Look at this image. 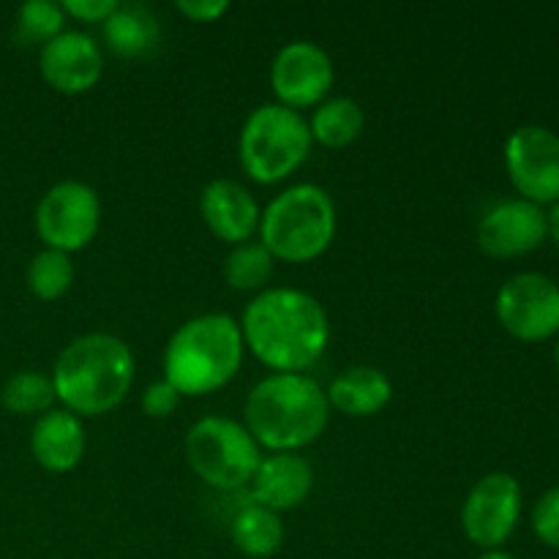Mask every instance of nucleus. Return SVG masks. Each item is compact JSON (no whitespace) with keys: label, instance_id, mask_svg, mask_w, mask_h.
<instances>
[{"label":"nucleus","instance_id":"nucleus-1","mask_svg":"<svg viewBox=\"0 0 559 559\" xmlns=\"http://www.w3.org/2000/svg\"><path fill=\"white\" fill-rule=\"evenodd\" d=\"M243 344L260 364L282 374L314 366L331 342V320L314 295L293 287L257 293L240 320Z\"/></svg>","mask_w":559,"mask_h":559},{"label":"nucleus","instance_id":"nucleus-2","mask_svg":"<svg viewBox=\"0 0 559 559\" xmlns=\"http://www.w3.org/2000/svg\"><path fill=\"white\" fill-rule=\"evenodd\" d=\"M243 418L257 445L273 453H295L322 437L331 404L317 380L276 371L251 388Z\"/></svg>","mask_w":559,"mask_h":559},{"label":"nucleus","instance_id":"nucleus-3","mask_svg":"<svg viewBox=\"0 0 559 559\" xmlns=\"http://www.w3.org/2000/svg\"><path fill=\"white\" fill-rule=\"evenodd\" d=\"M134 382V355L120 336L85 333L58 355L55 396L74 415H104L118 407Z\"/></svg>","mask_w":559,"mask_h":559},{"label":"nucleus","instance_id":"nucleus-4","mask_svg":"<svg viewBox=\"0 0 559 559\" xmlns=\"http://www.w3.org/2000/svg\"><path fill=\"white\" fill-rule=\"evenodd\" d=\"M243 333L229 314H200L173 333L164 349V380L180 396H207L243 364Z\"/></svg>","mask_w":559,"mask_h":559},{"label":"nucleus","instance_id":"nucleus-5","mask_svg":"<svg viewBox=\"0 0 559 559\" xmlns=\"http://www.w3.org/2000/svg\"><path fill=\"white\" fill-rule=\"evenodd\" d=\"M336 235V205L317 183H295L273 197L260 218V243L284 262H311Z\"/></svg>","mask_w":559,"mask_h":559},{"label":"nucleus","instance_id":"nucleus-6","mask_svg":"<svg viewBox=\"0 0 559 559\" xmlns=\"http://www.w3.org/2000/svg\"><path fill=\"white\" fill-rule=\"evenodd\" d=\"M311 142L309 120L304 115L278 102L262 104L240 129V164L257 183H278L306 162Z\"/></svg>","mask_w":559,"mask_h":559},{"label":"nucleus","instance_id":"nucleus-7","mask_svg":"<svg viewBox=\"0 0 559 559\" xmlns=\"http://www.w3.org/2000/svg\"><path fill=\"white\" fill-rule=\"evenodd\" d=\"M186 462L205 486L218 491H238L251 484L262 462L260 445L243 424L207 415L186 435Z\"/></svg>","mask_w":559,"mask_h":559},{"label":"nucleus","instance_id":"nucleus-8","mask_svg":"<svg viewBox=\"0 0 559 559\" xmlns=\"http://www.w3.org/2000/svg\"><path fill=\"white\" fill-rule=\"evenodd\" d=\"M102 224V200L82 180H60L36 207V233L47 249L80 251L96 238Z\"/></svg>","mask_w":559,"mask_h":559},{"label":"nucleus","instance_id":"nucleus-9","mask_svg":"<svg viewBox=\"0 0 559 559\" xmlns=\"http://www.w3.org/2000/svg\"><path fill=\"white\" fill-rule=\"evenodd\" d=\"M497 320L522 342L559 333V284L544 273H516L497 293Z\"/></svg>","mask_w":559,"mask_h":559},{"label":"nucleus","instance_id":"nucleus-10","mask_svg":"<svg viewBox=\"0 0 559 559\" xmlns=\"http://www.w3.org/2000/svg\"><path fill=\"white\" fill-rule=\"evenodd\" d=\"M522 516V486L508 473H489L469 489L462 506V527L478 549H500Z\"/></svg>","mask_w":559,"mask_h":559},{"label":"nucleus","instance_id":"nucleus-11","mask_svg":"<svg viewBox=\"0 0 559 559\" xmlns=\"http://www.w3.org/2000/svg\"><path fill=\"white\" fill-rule=\"evenodd\" d=\"M511 183L527 202H559V136L546 126H522L506 142Z\"/></svg>","mask_w":559,"mask_h":559},{"label":"nucleus","instance_id":"nucleus-12","mask_svg":"<svg viewBox=\"0 0 559 559\" xmlns=\"http://www.w3.org/2000/svg\"><path fill=\"white\" fill-rule=\"evenodd\" d=\"M333 85V60L320 44L289 41L276 52L271 66V87L278 104L300 112L320 107Z\"/></svg>","mask_w":559,"mask_h":559},{"label":"nucleus","instance_id":"nucleus-13","mask_svg":"<svg viewBox=\"0 0 559 559\" xmlns=\"http://www.w3.org/2000/svg\"><path fill=\"white\" fill-rule=\"evenodd\" d=\"M549 235L546 213L527 200H506L484 213L478 224V246L495 260L530 254Z\"/></svg>","mask_w":559,"mask_h":559},{"label":"nucleus","instance_id":"nucleus-14","mask_svg":"<svg viewBox=\"0 0 559 559\" xmlns=\"http://www.w3.org/2000/svg\"><path fill=\"white\" fill-rule=\"evenodd\" d=\"M38 69L55 91L76 96L102 80L104 52L91 33L63 31L41 47Z\"/></svg>","mask_w":559,"mask_h":559},{"label":"nucleus","instance_id":"nucleus-15","mask_svg":"<svg viewBox=\"0 0 559 559\" xmlns=\"http://www.w3.org/2000/svg\"><path fill=\"white\" fill-rule=\"evenodd\" d=\"M200 211L207 229L233 246L246 243L260 229V205H257L254 194L238 180H211L202 189Z\"/></svg>","mask_w":559,"mask_h":559},{"label":"nucleus","instance_id":"nucleus-16","mask_svg":"<svg viewBox=\"0 0 559 559\" xmlns=\"http://www.w3.org/2000/svg\"><path fill=\"white\" fill-rule=\"evenodd\" d=\"M314 486V469L298 453H273L262 459L251 478V495L257 506H265L271 511L284 513L298 508L309 497Z\"/></svg>","mask_w":559,"mask_h":559},{"label":"nucleus","instance_id":"nucleus-17","mask_svg":"<svg viewBox=\"0 0 559 559\" xmlns=\"http://www.w3.org/2000/svg\"><path fill=\"white\" fill-rule=\"evenodd\" d=\"M33 459L49 473H69L85 456V426L69 409H49L33 424Z\"/></svg>","mask_w":559,"mask_h":559},{"label":"nucleus","instance_id":"nucleus-18","mask_svg":"<svg viewBox=\"0 0 559 559\" xmlns=\"http://www.w3.org/2000/svg\"><path fill=\"white\" fill-rule=\"evenodd\" d=\"M328 404L349 418H369L382 413L393 396V382L377 366H349L325 391Z\"/></svg>","mask_w":559,"mask_h":559},{"label":"nucleus","instance_id":"nucleus-19","mask_svg":"<svg viewBox=\"0 0 559 559\" xmlns=\"http://www.w3.org/2000/svg\"><path fill=\"white\" fill-rule=\"evenodd\" d=\"M162 38L156 14L140 3H120L104 22V44L120 58H140L156 49Z\"/></svg>","mask_w":559,"mask_h":559},{"label":"nucleus","instance_id":"nucleus-20","mask_svg":"<svg viewBox=\"0 0 559 559\" xmlns=\"http://www.w3.org/2000/svg\"><path fill=\"white\" fill-rule=\"evenodd\" d=\"M233 544L238 546V551H243L251 559H267L276 555L284 544V524L282 513L271 511L265 506H243L233 519Z\"/></svg>","mask_w":559,"mask_h":559},{"label":"nucleus","instance_id":"nucleus-21","mask_svg":"<svg viewBox=\"0 0 559 559\" xmlns=\"http://www.w3.org/2000/svg\"><path fill=\"white\" fill-rule=\"evenodd\" d=\"M366 126V112L355 98L336 96L322 102L311 115V140L325 147H347L360 136Z\"/></svg>","mask_w":559,"mask_h":559},{"label":"nucleus","instance_id":"nucleus-22","mask_svg":"<svg viewBox=\"0 0 559 559\" xmlns=\"http://www.w3.org/2000/svg\"><path fill=\"white\" fill-rule=\"evenodd\" d=\"M273 273V254L260 240H246L233 246L224 260V276L233 289L240 293H262Z\"/></svg>","mask_w":559,"mask_h":559},{"label":"nucleus","instance_id":"nucleus-23","mask_svg":"<svg viewBox=\"0 0 559 559\" xmlns=\"http://www.w3.org/2000/svg\"><path fill=\"white\" fill-rule=\"evenodd\" d=\"M55 385L52 377H44L38 371H16L9 377L0 391V402L9 413L14 415H36L49 413L55 402Z\"/></svg>","mask_w":559,"mask_h":559},{"label":"nucleus","instance_id":"nucleus-24","mask_svg":"<svg viewBox=\"0 0 559 559\" xmlns=\"http://www.w3.org/2000/svg\"><path fill=\"white\" fill-rule=\"evenodd\" d=\"M74 284V262L69 254L55 249L38 251L27 265V287L36 298L58 300Z\"/></svg>","mask_w":559,"mask_h":559},{"label":"nucleus","instance_id":"nucleus-25","mask_svg":"<svg viewBox=\"0 0 559 559\" xmlns=\"http://www.w3.org/2000/svg\"><path fill=\"white\" fill-rule=\"evenodd\" d=\"M63 22L66 11L60 3H55V0H27V3L20 5V14H16V36L27 44L41 41L44 47L58 33H63Z\"/></svg>","mask_w":559,"mask_h":559},{"label":"nucleus","instance_id":"nucleus-26","mask_svg":"<svg viewBox=\"0 0 559 559\" xmlns=\"http://www.w3.org/2000/svg\"><path fill=\"white\" fill-rule=\"evenodd\" d=\"M533 530L546 546L559 549V486L540 495L533 508Z\"/></svg>","mask_w":559,"mask_h":559},{"label":"nucleus","instance_id":"nucleus-27","mask_svg":"<svg viewBox=\"0 0 559 559\" xmlns=\"http://www.w3.org/2000/svg\"><path fill=\"white\" fill-rule=\"evenodd\" d=\"M140 404L145 409V415H151V418H167V415H173L178 409L180 393L167 380H156L145 388Z\"/></svg>","mask_w":559,"mask_h":559},{"label":"nucleus","instance_id":"nucleus-28","mask_svg":"<svg viewBox=\"0 0 559 559\" xmlns=\"http://www.w3.org/2000/svg\"><path fill=\"white\" fill-rule=\"evenodd\" d=\"M63 11L82 22H107L118 9V0H63Z\"/></svg>","mask_w":559,"mask_h":559},{"label":"nucleus","instance_id":"nucleus-29","mask_svg":"<svg viewBox=\"0 0 559 559\" xmlns=\"http://www.w3.org/2000/svg\"><path fill=\"white\" fill-rule=\"evenodd\" d=\"M175 9L194 22H216L218 16L227 14V0H178Z\"/></svg>","mask_w":559,"mask_h":559},{"label":"nucleus","instance_id":"nucleus-30","mask_svg":"<svg viewBox=\"0 0 559 559\" xmlns=\"http://www.w3.org/2000/svg\"><path fill=\"white\" fill-rule=\"evenodd\" d=\"M546 224H549V235L551 240L559 246V202H555V207H551V213L546 216Z\"/></svg>","mask_w":559,"mask_h":559},{"label":"nucleus","instance_id":"nucleus-31","mask_svg":"<svg viewBox=\"0 0 559 559\" xmlns=\"http://www.w3.org/2000/svg\"><path fill=\"white\" fill-rule=\"evenodd\" d=\"M478 559H516V557L508 555V551H502V549H489V551H484Z\"/></svg>","mask_w":559,"mask_h":559},{"label":"nucleus","instance_id":"nucleus-32","mask_svg":"<svg viewBox=\"0 0 559 559\" xmlns=\"http://www.w3.org/2000/svg\"><path fill=\"white\" fill-rule=\"evenodd\" d=\"M555 360H557V369H559V338H557V347H555Z\"/></svg>","mask_w":559,"mask_h":559}]
</instances>
